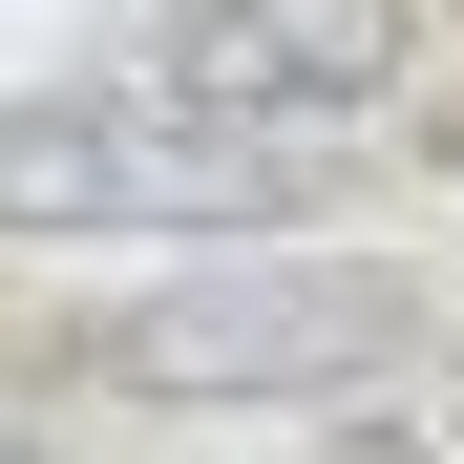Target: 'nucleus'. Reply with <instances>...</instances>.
I'll return each mask as SVG.
<instances>
[{"label":"nucleus","instance_id":"f03ea898","mask_svg":"<svg viewBox=\"0 0 464 464\" xmlns=\"http://www.w3.org/2000/svg\"><path fill=\"white\" fill-rule=\"evenodd\" d=\"M401 338H422V275H380V254H211L106 317V380L127 401H338Z\"/></svg>","mask_w":464,"mask_h":464},{"label":"nucleus","instance_id":"7ed1b4c3","mask_svg":"<svg viewBox=\"0 0 464 464\" xmlns=\"http://www.w3.org/2000/svg\"><path fill=\"white\" fill-rule=\"evenodd\" d=\"M401 22H422V0H190L148 85H190L232 127H338V106L401 85Z\"/></svg>","mask_w":464,"mask_h":464},{"label":"nucleus","instance_id":"f257e3e1","mask_svg":"<svg viewBox=\"0 0 464 464\" xmlns=\"http://www.w3.org/2000/svg\"><path fill=\"white\" fill-rule=\"evenodd\" d=\"M338 127H232L190 85H43L0 106V232H275Z\"/></svg>","mask_w":464,"mask_h":464},{"label":"nucleus","instance_id":"20e7f679","mask_svg":"<svg viewBox=\"0 0 464 464\" xmlns=\"http://www.w3.org/2000/svg\"><path fill=\"white\" fill-rule=\"evenodd\" d=\"M338 464H464V401H443V380H422V401H359Z\"/></svg>","mask_w":464,"mask_h":464},{"label":"nucleus","instance_id":"39448f33","mask_svg":"<svg viewBox=\"0 0 464 464\" xmlns=\"http://www.w3.org/2000/svg\"><path fill=\"white\" fill-rule=\"evenodd\" d=\"M0 464H63V443H43V422H0Z\"/></svg>","mask_w":464,"mask_h":464}]
</instances>
